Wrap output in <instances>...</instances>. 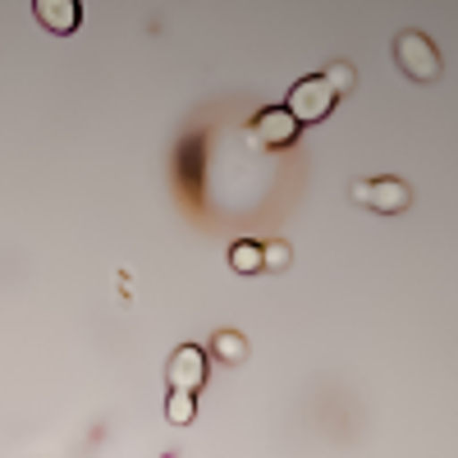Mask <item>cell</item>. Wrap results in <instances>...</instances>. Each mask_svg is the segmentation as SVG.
Masks as SVG:
<instances>
[{
	"label": "cell",
	"mask_w": 458,
	"mask_h": 458,
	"mask_svg": "<svg viewBox=\"0 0 458 458\" xmlns=\"http://www.w3.org/2000/svg\"><path fill=\"white\" fill-rule=\"evenodd\" d=\"M165 417L174 427H188L198 417V394H183V390H170V399H165Z\"/></svg>",
	"instance_id": "9"
},
{
	"label": "cell",
	"mask_w": 458,
	"mask_h": 458,
	"mask_svg": "<svg viewBox=\"0 0 458 458\" xmlns=\"http://www.w3.org/2000/svg\"><path fill=\"white\" fill-rule=\"evenodd\" d=\"M335 92H330V83L321 79V73H312V79H298L293 88H289V101H284V110L298 120V129L302 124H317V120H326V114L335 110Z\"/></svg>",
	"instance_id": "2"
},
{
	"label": "cell",
	"mask_w": 458,
	"mask_h": 458,
	"mask_svg": "<svg viewBox=\"0 0 458 458\" xmlns=\"http://www.w3.org/2000/svg\"><path fill=\"white\" fill-rule=\"evenodd\" d=\"M394 60H399V69L408 73V79H417V83H436L440 79V51L431 47V37L417 32V28H403L394 37Z\"/></svg>",
	"instance_id": "1"
},
{
	"label": "cell",
	"mask_w": 458,
	"mask_h": 458,
	"mask_svg": "<svg viewBox=\"0 0 458 458\" xmlns=\"http://www.w3.org/2000/svg\"><path fill=\"white\" fill-rule=\"evenodd\" d=\"M248 138H252L257 147H271V151L293 147V138H298V120H293L284 106H271V110H261V114H257V124L248 129Z\"/></svg>",
	"instance_id": "5"
},
{
	"label": "cell",
	"mask_w": 458,
	"mask_h": 458,
	"mask_svg": "<svg viewBox=\"0 0 458 458\" xmlns=\"http://www.w3.org/2000/svg\"><path fill=\"white\" fill-rule=\"evenodd\" d=\"M321 79L330 83V92L335 97H344V92H353V83H358V73H353V64L349 60H335L326 73H321Z\"/></svg>",
	"instance_id": "10"
},
{
	"label": "cell",
	"mask_w": 458,
	"mask_h": 458,
	"mask_svg": "<svg viewBox=\"0 0 458 458\" xmlns=\"http://www.w3.org/2000/svg\"><path fill=\"white\" fill-rule=\"evenodd\" d=\"M229 266H234L239 276H257V271H261V243L239 239L234 248H229Z\"/></svg>",
	"instance_id": "8"
},
{
	"label": "cell",
	"mask_w": 458,
	"mask_h": 458,
	"mask_svg": "<svg viewBox=\"0 0 458 458\" xmlns=\"http://www.w3.org/2000/svg\"><path fill=\"white\" fill-rule=\"evenodd\" d=\"M207 353L198 349V344H183V349H174L170 353V367H165V376H170V390H183V394H198L202 386H207Z\"/></svg>",
	"instance_id": "4"
},
{
	"label": "cell",
	"mask_w": 458,
	"mask_h": 458,
	"mask_svg": "<svg viewBox=\"0 0 458 458\" xmlns=\"http://www.w3.org/2000/svg\"><path fill=\"white\" fill-rule=\"evenodd\" d=\"M32 14H37V23H42V28H51L55 37L73 32V28H79V19H83L79 0H37V5H32Z\"/></svg>",
	"instance_id": "6"
},
{
	"label": "cell",
	"mask_w": 458,
	"mask_h": 458,
	"mask_svg": "<svg viewBox=\"0 0 458 458\" xmlns=\"http://www.w3.org/2000/svg\"><path fill=\"white\" fill-rule=\"evenodd\" d=\"M353 202H362V207H371V211H380V216H399V211L412 202V188H408L403 179H394V174H386V179H362V183H353Z\"/></svg>",
	"instance_id": "3"
},
{
	"label": "cell",
	"mask_w": 458,
	"mask_h": 458,
	"mask_svg": "<svg viewBox=\"0 0 458 458\" xmlns=\"http://www.w3.org/2000/svg\"><path fill=\"white\" fill-rule=\"evenodd\" d=\"M289 243H261V271H289Z\"/></svg>",
	"instance_id": "11"
},
{
	"label": "cell",
	"mask_w": 458,
	"mask_h": 458,
	"mask_svg": "<svg viewBox=\"0 0 458 458\" xmlns=\"http://www.w3.org/2000/svg\"><path fill=\"white\" fill-rule=\"evenodd\" d=\"M216 358H220L225 367H239V362L248 358V339H243L239 330H216Z\"/></svg>",
	"instance_id": "7"
}]
</instances>
